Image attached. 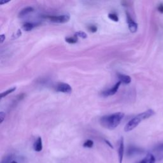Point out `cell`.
<instances>
[{"label":"cell","instance_id":"cell-1","mask_svg":"<svg viewBox=\"0 0 163 163\" xmlns=\"http://www.w3.org/2000/svg\"><path fill=\"white\" fill-rule=\"evenodd\" d=\"M124 117V114L121 113V112L103 116L100 119V123L104 128L112 130L115 129L120 124Z\"/></svg>","mask_w":163,"mask_h":163},{"label":"cell","instance_id":"cell-2","mask_svg":"<svg viewBox=\"0 0 163 163\" xmlns=\"http://www.w3.org/2000/svg\"><path fill=\"white\" fill-rule=\"evenodd\" d=\"M155 112L152 110H148L146 111H144L143 113L140 114L136 116L135 117L132 119L131 121H129V122L127 124L124 128V131L126 132H129L132 131L133 129L140 124V123L143 120L152 117L153 115H154Z\"/></svg>","mask_w":163,"mask_h":163},{"label":"cell","instance_id":"cell-3","mask_svg":"<svg viewBox=\"0 0 163 163\" xmlns=\"http://www.w3.org/2000/svg\"><path fill=\"white\" fill-rule=\"evenodd\" d=\"M47 19H48L50 22L55 23H66L69 21L70 19V17L69 15H62L57 16H48L47 17Z\"/></svg>","mask_w":163,"mask_h":163},{"label":"cell","instance_id":"cell-4","mask_svg":"<svg viewBox=\"0 0 163 163\" xmlns=\"http://www.w3.org/2000/svg\"><path fill=\"white\" fill-rule=\"evenodd\" d=\"M121 84V82L120 81L118 82L112 88L101 92V96H103L104 97H108L110 96L114 95L117 92V90L119 88V87H120Z\"/></svg>","mask_w":163,"mask_h":163},{"label":"cell","instance_id":"cell-5","mask_svg":"<svg viewBox=\"0 0 163 163\" xmlns=\"http://www.w3.org/2000/svg\"><path fill=\"white\" fill-rule=\"evenodd\" d=\"M56 90L63 93H70L72 91L71 86L65 83H59L56 86Z\"/></svg>","mask_w":163,"mask_h":163},{"label":"cell","instance_id":"cell-6","mask_svg":"<svg viewBox=\"0 0 163 163\" xmlns=\"http://www.w3.org/2000/svg\"><path fill=\"white\" fill-rule=\"evenodd\" d=\"M127 21H128L129 30L130 31L135 32L138 30V24L131 19V17L128 13H127Z\"/></svg>","mask_w":163,"mask_h":163},{"label":"cell","instance_id":"cell-7","mask_svg":"<svg viewBox=\"0 0 163 163\" xmlns=\"http://www.w3.org/2000/svg\"><path fill=\"white\" fill-rule=\"evenodd\" d=\"M118 154H119V163H122L123 158H124V138H123L122 137L121 138V141H120V144H119Z\"/></svg>","mask_w":163,"mask_h":163},{"label":"cell","instance_id":"cell-8","mask_svg":"<svg viewBox=\"0 0 163 163\" xmlns=\"http://www.w3.org/2000/svg\"><path fill=\"white\" fill-rule=\"evenodd\" d=\"M117 77L119 79V80H120V82L121 83H123V84H129V83H131V78L128 75L118 73Z\"/></svg>","mask_w":163,"mask_h":163},{"label":"cell","instance_id":"cell-9","mask_svg":"<svg viewBox=\"0 0 163 163\" xmlns=\"http://www.w3.org/2000/svg\"><path fill=\"white\" fill-rule=\"evenodd\" d=\"M34 150L36 152H41L43 148V144H42V139L41 137H38V139L36 140V142L34 143L33 145Z\"/></svg>","mask_w":163,"mask_h":163},{"label":"cell","instance_id":"cell-10","mask_svg":"<svg viewBox=\"0 0 163 163\" xmlns=\"http://www.w3.org/2000/svg\"><path fill=\"white\" fill-rule=\"evenodd\" d=\"M33 10H34L33 8H32V7H30V6H28V7H26V8H24V9L22 10L20 12V13L19 14V17H24L26 15H27V14H28L29 13L32 12Z\"/></svg>","mask_w":163,"mask_h":163},{"label":"cell","instance_id":"cell-11","mask_svg":"<svg viewBox=\"0 0 163 163\" xmlns=\"http://www.w3.org/2000/svg\"><path fill=\"white\" fill-rule=\"evenodd\" d=\"M140 152H141V150L139 149V148H138L136 147H131L129 148L127 154H128L129 155H133L137 153Z\"/></svg>","mask_w":163,"mask_h":163},{"label":"cell","instance_id":"cell-12","mask_svg":"<svg viewBox=\"0 0 163 163\" xmlns=\"http://www.w3.org/2000/svg\"><path fill=\"white\" fill-rule=\"evenodd\" d=\"M34 28V25L30 23H26L23 24V28L24 31H30Z\"/></svg>","mask_w":163,"mask_h":163},{"label":"cell","instance_id":"cell-13","mask_svg":"<svg viewBox=\"0 0 163 163\" xmlns=\"http://www.w3.org/2000/svg\"><path fill=\"white\" fill-rule=\"evenodd\" d=\"M65 40L66 42L69 43H71V44H73V43H76L78 41V38L77 37H68L65 38Z\"/></svg>","mask_w":163,"mask_h":163},{"label":"cell","instance_id":"cell-14","mask_svg":"<svg viewBox=\"0 0 163 163\" xmlns=\"http://www.w3.org/2000/svg\"><path fill=\"white\" fill-rule=\"evenodd\" d=\"M16 90V87H13V88H11L8 90H7L6 91H5V92H3L1 94V98H3V97H6V96H8L9 94L10 93H12L13 92V91H15V90Z\"/></svg>","mask_w":163,"mask_h":163},{"label":"cell","instance_id":"cell-15","mask_svg":"<svg viewBox=\"0 0 163 163\" xmlns=\"http://www.w3.org/2000/svg\"><path fill=\"white\" fill-rule=\"evenodd\" d=\"M14 155H9L6 156L4 159H3L1 163H10L11 161L13 160Z\"/></svg>","mask_w":163,"mask_h":163},{"label":"cell","instance_id":"cell-16","mask_svg":"<svg viewBox=\"0 0 163 163\" xmlns=\"http://www.w3.org/2000/svg\"><path fill=\"white\" fill-rule=\"evenodd\" d=\"M93 145H94L93 141L90 140H87V141H85L84 145H83V146L86 148H92Z\"/></svg>","mask_w":163,"mask_h":163},{"label":"cell","instance_id":"cell-17","mask_svg":"<svg viewBox=\"0 0 163 163\" xmlns=\"http://www.w3.org/2000/svg\"><path fill=\"white\" fill-rule=\"evenodd\" d=\"M75 37H80L82 38H86L87 37V34L84 32H82V31H78L77 32L75 35Z\"/></svg>","mask_w":163,"mask_h":163},{"label":"cell","instance_id":"cell-18","mask_svg":"<svg viewBox=\"0 0 163 163\" xmlns=\"http://www.w3.org/2000/svg\"><path fill=\"white\" fill-rule=\"evenodd\" d=\"M108 17H109L110 19L114 20L115 22H118L119 21V17L115 13H110L109 15H108Z\"/></svg>","mask_w":163,"mask_h":163},{"label":"cell","instance_id":"cell-19","mask_svg":"<svg viewBox=\"0 0 163 163\" xmlns=\"http://www.w3.org/2000/svg\"><path fill=\"white\" fill-rule=\"evenodd\" d=\"M88 30L90 32H95L97 31V28L96 26H94V25H92V26H89L88 27Z\"/></svg>","mask_w":163,"mask_h":163},{"label":"cell","instance_id":"cell-20","mask_svg":"<svg viewBox=\"0 0 163 163\" xmlns=\"http://www.w3.org/2000/svg\"><path fill=\"white\" fill-rule=\"evenodd\" d=\"M155 158L152 154H149V161L148 163H155Z\"/></svg>","mask_w":163,"mask_h":163},{"label":"cell","instance_id":"cell-21","mask_svg":"<svg viewBox=\"0 0 163 163\" xmlns=\"http://www.w3.org/2000/svg\"><path fill=\"white\" fill-rule=\"evenodd\" d=\"M148 161H149V154H148L146 157H145L143 159H142L139 163H148Z\"/></svg>","mask_w":163,"mask_h":163},{"label":"cell","instance_id":"cell-22","mask_svg":"<svg viewBox=\"0 0 163 163\" xmlns=\"http://www.w3.org/2000/svg\"><path fill=\"white\" fill-rule=\"evenodd\" d=\"M21 34H22L21 31H20V30H18V31H17V32L16 33V35L13 36V39H16V38H19V37H20V36H21Z\"/></svg>","mask_w":163,"mask_h":163},{"label":"cell","instance_id":"cell-23","mask_svg":"<svg viewBox=\"0 0 163 163\" xmlns=\"http://www.w3.org/2000/svg\"><path fill=\"white\" fill-rule=\"evenodd\" d=\"M5 117V114L3 111H1L0 112V119H1V123H2L4 121Z\"/></svg>","mask_w":163,"mask_h":163},{"label":"cell","instance_id":"cell-24","mask_svg":"<svg viewBox=\"0 0 163 163\" xmlns=\"http://www.w3.org/2000/svg\"><path fill=\"white\" fill-rule=\"evenodd\" d=\"M158 10L159 12L161 13H163V4L161 3V4L159 5V7H158Z\"/></svg>","mask_w":163,"mask_h":163},{"label":"cell","instance_id":"cell-25","mask_svg":"<svg viewBox=\"0 0 163 163\" xmlns=\"http://www.w3.org/2000/svg\"><path fill=\"white\" fill-rule=\"evenodd\" d=\"M5 40V35H1L0 36V40H1V43H2Z\"/></svg>","mask_w":163,"mask_h":163},{"label":"cell","instance_id":"cell-26","mask_svg":"<svg viewBox=\"0 0 163 163\" xmlns=\"http://www.w3.org/2000/svg\"><path fill=\"white\" fill-rule=\"evenodd\" d=\"M104 142H105V143L108 145V146H109L110 148H114V147L112 146V145L110 143V142H109V141L108 140H104Z\"/></svg>","mask_w":163,"mask_h":163},{"label":"cell","instance_id":"cell-27","mask_svg":"<svg viewBox=\"0 0 163 163\" xmlns=\"http://www.w3.org/2000/svg\"><path fill=\"white\" fill-rule=\"evenodd\" d=\"M157 150H163V144L162 145H161L160 146H159L158 147H157Z\"/></svg>","mask_w":163,"mask_h":163},{"label":"cell","instance_id":"cell-28","mask_svg":"<svg viewBox=\"0 0 163 163\" xmlns=\"http://www.w3.org/2000/svg\"><path fill=\"white\" fill-rule=\"evenodd\" d=\"M9 1H1V2H0V4L1 5H3V4H5V3H8Z\"/></svg>","mask_w":163,"mask_h":163},{"label":"cell","instance_id":"cell-29","mask_svg":"<svg viewBox=\"0 0 163 163\" xmlns=\"http://www.w3.org/2000/svg\"><path fill=\"white\" fill-rule=\"evenodd\" d=\"M10 163H18V162L17 161H15V160H13L11 161Z\"/></svg>","mask_w":163,"mask_h":163}]
</instances>
